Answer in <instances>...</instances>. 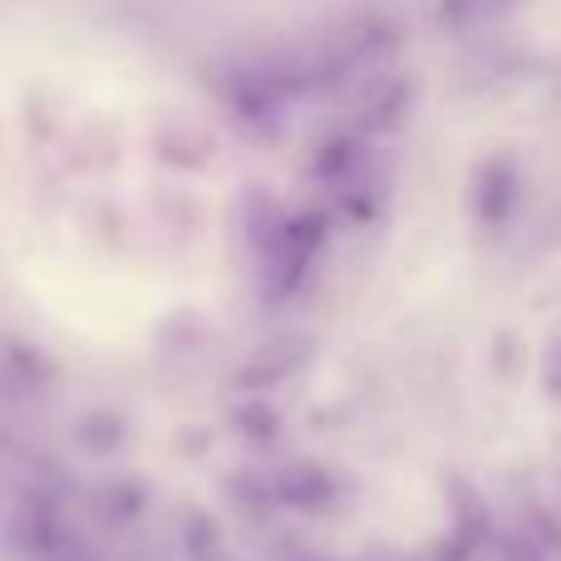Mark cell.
<instances>
[{
    "mask_svg": "<svg viewBox=\"0 0 561 561\" xmlns=\"http://www.w3.org/2000/svg\"><path fill=\"white\" fill-rule=\"evenodd\" d=\"M513 0H438V20L454 30H468V25H483V20L503 15Z\"/></svg>",
    "mask_w": 561,
    "mask_h": 561,
    "instance_id": "277c9868",
    "label": "cell"
},
{
    "mask_svg": "<svg viewBox=\"0 0 561 561\" xmlns=\"http://www.w3.org/2000/svg\"><path fill=\"white\" fill-rule=\"evenodd\" d=\"M503 561H547V552H542V537H537L533 527H523V533H507V542H503Z\"/></svg>",
    "mask_w": 561,
    "mask_h": 561,
    "instance_id": "8992f818",
    "label": "cell"
},
{
    "mask_svg": "<svg viewBox=\"0 0 561 561\" xmlns=\"http://www.w3.org/2000/svg\"><path fill=\"white\" fill-rule=\"evenodd\" d=\"M542 385H547L552 399H561V340L547 350V359H542Z\"/></svg>",
    "mask_w": 561,
    "mask_h": 561,
    "instance_id": "52a82bcc",
    "label": "cell"
},
{
    "mask_svg": "<svg viewBox=\"0 0 561 561\" xmlns=\"http://www.w3.org/2000/svg\"><path fill=\"white\" fill-rule=\"evenodd\" d=\"M493 542V513L468 483H454V533L438 547V561H473Z\"/></svg>",
    "mask_w": 561,
    "mask_h": 561,
    "instance_id": "6da1fadb",
    "label": "cell"
},
{
    "mask_svg": "<svg viewBox=\"0 0 561 561\" xmlns=\"http://www.w3.org/2000/svg\"><path fill=\"white\" fill-rule=\"evenodd\" d=\"M404 104H409V89L399 84V79H389V84H379L375 94L365 99V124H369V128H389V124H399Z\"/></svg>",
    "mask_w": 561,
    "mask_h": 561,
    "instance_id": "5b68a950",
    "label": "cell"
},
{
    "mask_svg": "<svg viewBox=\"0 0 561 561\" xmlns=\"http://www.w3.org/2000/svg\"><path fill=\"white\" fill-rule=\"evenodd\" d=\"M517 193H523V183H517V168L507 158L483 163V173H478V217L488 227H503L517 213Z\"/></svg>",
    "mask_w": 561,
    "mask_h": 561,
    "instance_id": "7a4b0ae2",
    "label": "cell"
},
{
    "mask_svg": "<svg viewBox=\"0 0 561 561\" xmlns=\"http://www.w3.org/2000/svg\"><path fill=\"white\" fill-rule=\"evenodd\" d=\"M359 163H365V153H359V138H335V144L320 148L316 178H325V183H350V178L359 173Z\"/></svg>",
    "mask_w": 561,
    "mask_h": 561,
    "instance_id": "3957f363",
    "label": "cell"
}]
</instances>
